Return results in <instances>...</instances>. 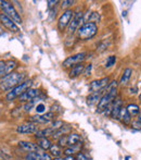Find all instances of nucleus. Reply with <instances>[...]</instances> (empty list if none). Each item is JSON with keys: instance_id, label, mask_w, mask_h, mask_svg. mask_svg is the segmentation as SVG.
I'll use <instances>...</instances> for the list:
<instances>
[{"instance_id": "bb28decb", "label": "nucleus", "mask_w": 141, "mask_h": 160, "mask_svg": "<svg viewBox=\"0 0 141 160\" xmlns=\"http://www.w3.org/2000/svg\"><path fill=\"white\" fill-rule=\"evenodd\" d=\"M25 160H40L39 156H38L37 152H28L25 157Z\"/></svg>"}, {"instance_id": "cd10ccee", "label": "nucleus", "mask_w": 141, "mask_h": 160, "mask_svg": "<svg viewBox=\"0 0 141 160\" xmlns=\"http://www.w3.org/2000/svg\"><path fill=\"white\" fill-rule=\"evenodd\" d=\"M116 62V57L115 56H110L109 58H107L106 60V68H110L112 67V65H114Z\"/></svg>"}, {"instance_id": "f704fd0d", "label": "nucleus", "mask_w": 141, "mask_h": 160, "mask_svg": "<svg viewBox=\"0 0 141 160\" xmlns=\"http://www.w3.org/2000/svg\"><path fill=\"white\" fill-rule=\"evenodd\" d=\"M76 160H89V159L85 154H82V152H78V154L76 155Z\"/></svg>"}, {"instance_id": "37998d69", "label": "nucleus", "mask_w": 141, "mask_h": 160, "mask_svg": "<svg viewBox=\"0 0 141 160\" xmlns=\"http://www.w3.org/2000/svg\"><path fill=\"white\" fill-rule=\"evenodd\" d=\"M138 121H140L141 122V113H139V116H138V119H137Z\"/></svg>"}, {"instance_id": "39448f33", "label": "nucleus", "mask_w": 141, "mask_h": 160, "mask_svg": "<svg viewBox=\"0 0 141 160\" xmlns=\"http://www.w3.org/2000/svg\"><path fill=\"white\" fill-rule=\"evenodd\" d=\"M117 97V89H112L110 92L104 93V95L101 97L100 101L98 102V108H97V112H103L106 111L107 108L112 105L115 98Z\"/></svg>"}, {"instance_id": "aec40b11", "label": "nucleus", "mask_w": 141, "mask_h": 160, "mask_svg": "<svg viewBox=\"0 0 141 160\" xmlns=\"http://www.w3.org/2000/svg\"><path fill=\"white\" fill-rule=\"evenodd\" d=\"M84 70H85V65L82 64V63L75 65V67L72 68V70L70 71V78H77V76L80 75V74L84 73Z\"/></svg>"}, {"instance_id": "423d86ee", "label": "nucleus", "mask_w": 141, "mask_h": 160, "mask_svg": "<svg viewBox=\"0 0 141 160\" xmlns=\"http://www.w3.org/2000/svg\"><path fill=\"white\" fill-rule=\"evenodd\" d=\"M54 118H55L54 112L49 111L44 114H36V116L31 117L28 122L35 123V124H46V123H49V122H51V121H53Z\"/></svg>"}, {"instance_id": "e433bc0d", "label": "nucleus", "mask_w": 141, "mask_h": 160, "mask_svg": "<svg viewBox=\"0 0 141 160\" xmlns=\"http://www.w3.org/2000/svg\"><path fill=\"white\" fill-rule=\"evenodd\" d=\"M90 72H91V64H88L87 67H85L84 74L86 76H89V75H90Z\"/></svg>"}, {"instance_id": "0eeeda50", "label": "nucleus", "mask_w": 141, "mask_h": 160, "mask_svg": "<svg viewBox=\"0 0 141 160\" xmlns=\"http://www.w3.org/2000/svg\"><path fill=\"white\" fill-rule=\"evenodd\" d=\"M85 59H86V52L76 53V55L66 58V59L63 61V63H62V67L63 68H73L77 64H80Z\"/></svg>"}, {"instance_id": "72a5a7b5", "label": "nucleus", "mask_w": 141, "mask_h": 160, "mask_svg": "<svg viewBox=\"0 0 141 160\" xmlns=\"http://www.w3.org/2000/svg\"><path fill=\"white\" fill-rule=\"evenodd\" d=\"M74 152H76V149L73 147H68L64 150V155H65V156H73Z\"/></svg>"}, {"instance_id": "2f4dec72", "label": "nucleus", "mask_w": 141, "mask_h": 160, "mask_svg": "<svg viewBox=\"0 0 141 160\" xmlns=\"http://www.w3.org/2000/svg\"><path fill=\"white\" fill-rule=\"evenodd\" d=\"M4 72H6V62L0 60V78L4 76Z\"/></svg>"}, {"instance_id": "4be33fe9", "label": "nucleus", "mask_w": 141, "mask_h": 160, "mask_svg": "<svg viewBox=\"0 0 141 160\" xmlns=\"http://www.w3.org/2000/svg\"><path fill=\"white\" fill-rule=\"evenodd\" d=\"M51 145H52V144H51V142L49 141L47 137H44V138H38L37 139V146L39 147V149L44 150V152L50 149Z\"/></svg>"}, {"instance_id": "f3484780", "label": "nucleus", "mask_w": 141, "mask_h": 160, "mask_svg": "<svg viewBox=\"0 0 141 160\" xmlns=\"http://www.w3.org/2000/svg\"><path fill=\"white\" fill-rule=\"evenodd\" d=\"M118 120L123 123V124H130L131 123V116L129 114V112L127 111L126 107H122L120 112V117H118Z\"/></svg>"}, {"instance_id": "5701e85b", "label": "nucleus", "mask_w": 141, "mask_h": 160, "mask_svg": "<svg viewBox=\"0 0 141 160\" xmlns=\"http://www.w3.org/2000/svg\"><path fill=\"white\" fill-rule=\"evenodd\" d=\"M49 152H50V155L52 157H54V158H58V157H61L62 155V148L60 145H58V144H52L50 147V149H49Z\"/></svg>"}, {"instance_id": "a19ab883", "label": "nucleus", "mask_w": 141, "mask_h": 160, "mask_svg": "<svg viewBox=\"0 0 141 160\" xmlns=\"http://www.w3.org/2000/svg\"><path fill=\"white\" fill-rule=\"evenodd\" d=\"M1 35H3V28H2V25H1V23H0V36Z\"/></svg>"}, {"instance_id": "c03bdc74", "label": "nucleus", "mask_w": 141, "mask_h": 160, "mask_svg": "<svg viewBox=\"0 0 141 160\" xmlns=\"http://www.w3.org/2000/svg\"><path fill=\"white\" fill-rule=\"evenodd\" d=\"M139 99H140V100H141V94H140V95H139Z\"/></svg>"}, {"instance_id": "4468645a", "label": "nucleus", "mask_w": 141, "mask_h": 160, "mask_svg": "<svg viewBox=\"0 0 141 160\" xmlns=\"http://www.w3.org/2000/svg\"><path fill=\"white\" fill-rule=\"evenodd\" d=\"M112 110H111V117L113 119L118 120V117H120V109L123 107V101L120 99V97H116L115 100L112 102Z\"/></svg>"}, {"instance_id": "f03ea898", "label": "nucleus", "mask_w": 141, "mask_h": 160, "mask_svg": "<svg viewBox=\"0 0 141 160\" xmlns=\"http://www.w3.org/2000/svg\"><path fill=\"white\" fill-rule=\"evenodd\" d=\"M98 32V25L97 23L93 22H86L82 24L77 31V37L80 40H88L91 39L93 36Z\"/></svg>"}, {"instance_id": "4c0bfd02", "label": "nucleus", "mask_w": 141, "mask_h": 160, "mask_svg": "<svg viewBox=\"0 0 141 160\" xmlns=\"http://www.w3.org/2000/svg\"><path fill=\"white\" fill-rule=\"evenodd\" d=\"M58 2L59 1H57V0H48V1H47V3H48V7L49 8H53V7H55V4L58 3Z\"/></svg>"}, {"instance_id": "c9c22d12", "label": "nucleus", "mask_w": 141, "mask_h": 160, "mask_svg": "<svg viewBox=\"0 0 141 160\" xmlns=\"http://www.w3.org/2000/svg\"><path fill=\"white\" fill-rule=\"evenodd\" d=\"M131 127L134 128H136V130H141V122L140 121H134L133 123H131Z\"/></svg>"}, {"instance_id": "b1692460", "label": "nucleus", "mask_w": 141, "mask_h": 160, "mask_svg": "<svg viewBox=\"0 0 141 160\" xmlns=\"http://www.w3.org/2000/svg\"><path fill=\"white\" fill-rule=\"evenodd\" d=\"M126 109H127V111L129 112V114H130L131 117L139 116V113H140L139 106L136 105V103H129V105L126 107Z\"/></svg>"}, {"instance_id": "20e7f679", "label": "nucleus", "mask_w": 141, "mask_h": 160, "mask_svg": "<svg viewBox=\"0 0 141 160\" xmlns=\"http://www.w3.org/2000/svg\"><path fill=\"white\" fill-rule=\"evenodd\" d=\"M32 84H33L32 80L24 81L23 83H21V84L17 85L16 87H14L13 89H11V91L9 92L8 94H7L6 99L8 101H12V100H14L15 98H19L20 96L23 95V94L25 93L26 91H28V89L31 88Z\"/></svg>"}, {"instance_id": "7c9ffc66", "label": "nucleus", "mask_w": 141, "mask_h": 160, "mask_svg": "<svg viewBox=\"0 0 141 160\" xmlns=\"http://www.w3.org/2000/svg\"><path fill=\"white\" fill-rule=\"evenodd\" d=\"M45 109H46V106H45L42 102L41 103H37V106H36V111H37L38 114H44Z\"/></svg>"}, {"instance_id": "c85d7f7f", "label": "nucleus", "mask_w": 141, "mask_h": 160, "mask_svg": "<svg viewBox=\"0 0 141 160\" xmlns=\"http://www.w3.org/2000/svg\"><path fill=\"white\" fill-rule=\"evenodd\" d=\"M61 3H62V4H61L62 9H65V10H68V8L73 6L74 1H73V0H64V1H62V2H61Z\"/></svg>"}, {"instance_id": "9d476101", "label": "nucleus", "mask_w": 141, "mask_h": 160, "mask_svg": "<svg viewBox=\"0 0 141 160\" xmlns=\"http://www.w3.org/2000/svg\"><path fill=\"white\" fill-rule=\"evenodd\" d=\"M109 82H110V78H100V80L92 81V82L90 83L89 89H90L91 93L106 91V86L109 85Z\"/></svg>"}, {"instance_id": "ea45409f", "label": "nucleus", "mask_w": 141, "mask_h": 160, "mask_svg": "<svg viewBox=\"0 0 141 160\" xmlns=\"http://www.w3.org/2000/svg\"><path fill=\"white\" fill-rule=\"evenodd\" d=\"M64 160H76V157H74V156H65V157H64Z\"/></svg>"}, {"instance_id": "7ed1b4c3", "label": "nucleus", "mask_w": 141, "mask_h": 160, "mask_svg": "<svg viewBox=\"0 0 141 160\" xmlns=\"http://www.w3.org/2000/svg\"><path fill=\"white\" fill-rule=\"evenodd\" d=\"M0 8L2 9L3 13L9 17L13 22H15L16 24H21L22 23V18L20 15V13L16 11V9L14 8L11 2L6 1V0H0Z\"/></svg>"}, {"instance_id": "393cba45", "label": "nucleus", "mask_w": 141, "mask_h": 160, "mask_svg": "<svg viewBox=\"0 0 141 160\" xmlns=\"http://www.w3.org/2000/svg\"><path fill=\"white\" fill-rule=\"evenodd\" d=\"M17 67V62L14 60H9L6 62V72H4V75H8V74L14 72V70Z\"/></svg>"}, {"instance_id": "473e14b6", "label": "nucleus", "mask_w": 141, "mask_h": 160, "mask_svg": "<svg viewBox=\"0 0 141 160\" xmlns=\"http://www.w3.org/2000/svg\"><path fill=\"white\" fill-rule=\"evenodd\" d=\"M58 142H59L60 146H68V135H64V136L60 137Z\"/></svg>"}, {"instance_id": "a878e982", "label": "nucleus", "mask_w": 141, "mask_h": 160, "mask_svg": "<svg viewBox=\"0 0 141 160\" xmlns=\"http://www.w3.org/2000/svg\"><path fill=\"white\" fill-rule=\"evenodd\" d=\"M37 154H38V156H39L40 160H53L50 154H48V152H45L44 150H41V149L38 150Z\"/></svg>"}, {"instance_id": "1a4fd4ad", "label": "nucleus", "mask_w": 141, "mask_h": 160, "mask_svg": "<svg viewBox=\"0 0 141 160\" xmlns=\"http://www.w3.org/2000/svg\"><path fill=\"white\" fill-rule=\"evenodd\" d=\"M74 17V11L72 9L65 10L61 14V17L59 18V21H58V28L60 31H64V28H66L68 26V24L71 23L72 19Z\"/></svg>"}, {"instance_id": "c756f323", "label": "nucleus", "mask_w": 141, "mask_h": 160, "mask_svg": "<svg viewBox=\"0 0 141 160\" xmlns=\"http://www.w3.org/2000/svg\"><path fill=\"white\" fill-rule=\"evenodd\" d=\"M35 105H36V100H35V99H34V100L28 101V102H26L25 106H24V110H25V111H31V110H32V108L34 107Z\"/></svg>"}, {"instance_id": "412c9836", "label": "nucleus", "mask_w": 141, "mask_h": 160, "mask_svg": "<svg viewBox=\"0 0 141 160\" xmlns=\"http://www.w3.org/2000/svg\"><path fill=\"white\" fill-rule=\"evenodd\" d=\"M131 74H133V70H131L130 68H127V69H125L124 72H123V74H122V78H120V84L126 86V85L128 84L129 80H130Z\"/></svg>"}, {"instance_id": "dca6fc26", "label": "nucleus", "mask_w": 141, "mask_h": 160, "mask_svg": "<svg viewBox=\"0 0 141 160\" xmlns=\"http://www.w3.org/2000/svg\"><path fill=\"white\" fill-rule=\"evenodd\" d=\"M19 146L22 148V149L25 150V152H38V150H39V147L37 146V144L31 143V142L21 141V142H19Z\"/></svg>"}, {"instance_id": "a211bd4d", "label": "nucleus", "mask_w": 141, "mask_h": 160, "mask_svg": "<svg viewBox=\"0 0 141 160\" xmlns=\"http://www.w3.org/2000/svg\"><path fill=\"white\" fill-rule=\"evenodd\" d=\"M104 95V91H101V92H96V93H91L90 95L87 97V103L89 106H92L93 103L96 102H99L101 97Z\"/></svg>"}, {"instance_id": "6ab92c4d", "label": "nucleus", "mask_w": 141, "mask_h": 160, "mask_svg": "<svg viewBox=\"0 0 141 160\" xmlns=\"http://www.w3.org/2000/svg\"><path fill=\"white\" fill-rule=\"evenodd\" d=\"M53 133H54V130L52 128H44V130H38V132L35 134L36 138H44V137H48V136H52Z\"/></svg>"}, {"instance_id": "9b49d317", "label": "nucleus", "mask_w": 141, "mask_h": 160, "mask_svg": "<svg viewBox=\"0 0 141 160\" xmlns=\"http://www.w3.org/2000/svg\"><path fill=\"white\" fill-rule=\"evenodd\" d=\"M0 23L6 28H8L9 31H11V32H13V33L20 32V28H19V26H17V24L15 23V22H13L10 18L7 17V15L2 12L0 13Z\"/></svg>"}, {"instance_id": "f257e3e1", "label": "nucleus", "mask_w": 141, "mask_h": 160, "mask_svg": "<svg viewBox=\"0 0 141 160\" xmlns=\"http://www.w3.org/2000/svg\"><path fill=\"white\" fill-rule=\"evenodd\" d=\"M25 78V73H19V72H12L8 75H4L3 78H0V89L4 92L11 91L17 85L23 83Z\"/></svg>"}, {"instance_id": "f8f14e48", "label": "nucleus", "mask_w": 141, "mask_h": 160, "mask_svg": "<svg viewBox=\"0 0 141 160\" xmlns=\"http://www.w3.org/2000/svg\"><path fill=\"white\" fill-rule=\"evenodd\" d=\"M16 132L20 134H36L38 132V127L35 123L27 122L19 125L16 128Z\"/></svg>"}, {"instance_id": "79ce46f5", "label": "nucleus", "mask_w": 141, "mask_h": 160, "mask_svg": "<svg viewBox=\"0 0 141 160\" xmlns=\"http://www.w3.org/2000/svg\"><path fill=\"white\" fill-rule=\"evenodd\" d=\"M53 160H64L63 157H58V158H54Z\"/></svg>"}, {"instance_id": "2eb2a0df", "label": "nucleus", "mask_w": 141, "mask_h": 160, "mask_svg": "<svg viewBox=\"0 0 141 160\" xmlns=\"http://www.w3.org/2000/svg\"><path fill=\"white\" fill-rule=\"evenodd\" d=\"M39 95V91L35 88H30L28 91H26L23 95H21L19 97V100L21 102H28L31 100H34L36 97H38Z\"/></svg>"}, {"instance_id": "ddd939ff", "label": "nucleus", "mask_w": 141, "mask_h": 160, "mask_svg": "<svg viewBox=\"0 0 141 160\" xmlns=\"http://www.w3.org/2000/svg\"><path fill=\"white\" fill-rule=\"evenodd\" d=\"M82 136L77 133H70L68 135V146L73 147L77 150L79 146H82Z\"/></svg>"}, {"instance_id": "6e6552de", "label": "nucleus", "mask_w": 141, "mask_h": 160, "mask_svg": "<svg viewBox=\"0 0 141 160\" xmlns=\"http://www.w3.org/2000/svg\"><path fill=\"white\" fill-rule=\"evenodd\" d=\"M82 19H84V13L82 11H77V12H74V17L72 19L71 23L68 24V33L70 34H74L76 31H78V28H80V23L82 22Z\"/></svg>"}, {"instance_id": "58836bf2", "label": "nucleus", "mask_w": 141, "mask_h": 160, "mask_svg": "<svg viewBox=\"0 0 141 160\" xmlns=\"http://www.w3.org/2000/svg\"><path fill=\"white\" fill-rule=\"evenodd\" d=\"M128 92H129V94H130V95H136V94L138 93V88H137V86L130 87V88L128 89Z\"/></svg>"}]
</instances>
